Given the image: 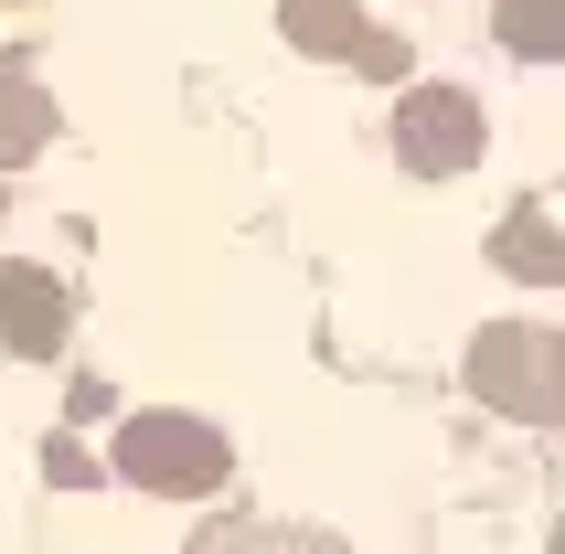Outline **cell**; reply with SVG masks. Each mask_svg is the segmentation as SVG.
Segmentation results:
<instances>
[{"label":"cell","instance_id":"7a4b0ae2","mask_svg":"<svg viewBox=\"0 0 565 554\" xmlns=\"http://www.w3.org/2000/svg\"><path fill=\"white\" fill-rule=\"evenodd\" d=\"M565 352L544 320H491V331L470 341V395L491 405V416H523V427H555V405H565Z\"/></svg>","mask_w":565,"mask_h":554},{"label":"cell","instance_id":"6da1fadb","mask_svg":"<svg viewBox=\"0 0 565 554\" xmlns=\"http://www.w3.org/2000/svg\"><path fill=\"white\" fill-rule=\"evenodd\" d=\"M224 469H235V448H224L203 416H182V405H139L118 427V480H139V491H160V501L224 491Z\"/></svg>","mask_w":565,"mask_h":554},{"label":"cell","instance_id":"8fae6325","mask_svg":"<svg viewBox=\"0 0 565 554\" xmlns=\"http://www.w3.org/2000/svg\"><path fill=\"white\" fill-rule=\"evenodd\" d=\"M299 554H342V544H320V533H310V544H299Z\"/></svg>","mask_w":565,"mask_h":554},{"label":"cell","instance_id":"3957f363","mask_svg":"<svg viewBox=\"0 0 565 554\" xmlns=\"http://www.w3.org/2000/svg\"><path fill=\"white\" fill-rule=\"evenodd\" d=\"M480 96L470 86H406V107H395V160H406L416 182H448V171H470L480 160Z\"/></svg>","mask_w":565,"mask_h":554},{"label":"cell","instance_id":"52a82bcc","mask_svg":"<svg viewBox=\"0 0 565 554\" xmlns=\"http://www.w3.org/2000/svg\"><path fill=\"white\" fill-rule=\"evenodd\" d=\"M491 256H502L512 277H534V288H555V277H565V256H555V203L534 192V203H523V214H512L502 235H491Z\"/></svg>","mask_w":565,"mask_h":554},{"label":"cell","instance_id":"8992f818","mask_svg":"<svg viewBox=\"0 0 565 554\" xmlns=\"http://www.w3.org/2000/svg\"><path fill=\"white\" fill-rule=\"evenodd\" d=\"M43 139H54V96H43L32 54H0V171H11V160H32Z\"/></svg>","mask_w":565,"mask_h":554},{"label":"cell","instance_id":"5b68a950","mask_svg":"<svg viewBox=\"0 0 565 554\" xmlns=\"http://www.w3.org/2000/svg\"><path fill=\"white\" fill-rule=\"evenodd\" d=\"M64 331H75V299H64L54 267H0V341L22 352V363H54Z\"/></svg>","mask_w":565,"mask_h":554},{"label":"cell","instance_id":"277c9868","mask_svg":"<svg viewBox=\"0 0 565 554\" xmlns=\"http://www.w3.org/2000/svg\"><path fill=\"white\" fill-rule=\"evenodd\" d=\"M278 32L299 43V54H320V64H363V75H384V86H406V43L374 32L363 0H278Z\"/></svg>","mask_w":565,"mask_h":554},{"label":"cell","instance_id":"ba28073f","mask_svg":"<svg viewBox=\"0 0 565 554\" xmlns=\"http://www.w3.org/2000/svg\"><path fill=\"white\" fill-rule=\"evenodd\" d=\"M502 54L512 64H555L565 54V0H502Z\"/></svg>","mask_w":565,"mask_h":554},{"label":"cell","instance_id":"30bf717a","mask_svg":"<svg viewBox=\"0 0 565 554\" xmlns=\"http://www.w3.org/2000/svg\"><path fill=\"white\" fill-rule=\"evenodd\" d=\"M203 554H267V533H256V523H224V533H214Z\"/></svg>","mask_w":565,"mask_h":554},{"label":"cell","instance_id":"9c48e42d","mask_svg":"<svg viewBox=\"0 0 565 554\" xmlns=\"http://www.w3.org/2000/svg\"><path fill=\"white\" fill-rule=\"evenodd\" d=\"M43 469H54L64 491H75V480H96V459H86V448H75V437H54V459H43Z\"/></svg>","mask_w":565,"mask_h":554}]
</instances>
